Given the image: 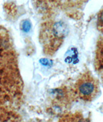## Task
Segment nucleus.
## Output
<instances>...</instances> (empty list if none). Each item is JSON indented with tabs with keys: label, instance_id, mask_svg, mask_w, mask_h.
Listing matches in <instances>:
<instances>
[{
	"label": "nucleus",
	"instance_id": "f257e3e1",
	"mask_svg": "<svg viewBox=\"0 0 103 122\" xmlns=\"http://www.w3.org/2000/svg\"><path fill=\"white\" fill-rule=\"evenodd\" d=\"M68 30L62 22L49 23L42 30V41L44 47L49 52H54L61 46Z\"/></svg>",
	"mask_w": 103,
	"mask_h": 122
},
{
	"label": "nucleus",
	"instance_id": "f03ea898",
	"mask_svg": "<svg viewBox=\"0 0 103 122\" xmlns=\"http://www.w3.org/2000/svg\"><path fill=\"white\" fill-rule=\"evenodd\" d=\"M99 91V82L89 71L83 73L74 85V94L83 101H93L98 96Z\"/></svg>",
	"mask_w": 103,
	"mask_h": 122
},
{
	"label": "nucleus",
	"instance_id": "7ed1b4c3",
	"mask_svg": "<svg viewBox=\"0 0 103 122\" xmlns=\"http://www.w3.org/2000/svg\"><path fill=\"white\" fill-rule=\"evenodd\" d=\"M97 28L99 32L103 34V7L97 14Z\"/></svg>",
	"mask_w": 103,
	"mask_h": 122
},
{
	"label": "nucleus",
	"instance_id": "20e7f679",
	"mask_svg": "<svg viewBox=\"0 0 103 122\" xmlns=\"http://www.w3.org/2000/svg\"><path fill=\"white\" fill-rule=\"evenodd\" d=\"M23 28L25 31H26V32H27V31L29 30L30 28V23L28 21H26L23 23Z\"/></svg>",
	"mask_w": 103,
	"mask_h": 122
},
{
	"label": "nucleus",
	"instance_id": "39448f33",
	"mask_svg": "<svg viewBox=\"0 0 103 122\" xmlns=\"http://www.w3.org/2000/svg\"><path fill=\"white\" fill-rule=\"evenodd\" d=\"M101 80H102V81H103V68L102 69V70H101Z\"/></svg>",
	"mask_w": 103,
	"mask_h": 122
}]
</instances>
